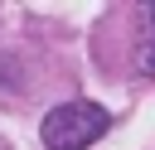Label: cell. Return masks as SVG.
Returning a JSON list of instances; mask_svg holds the SVG:
<instances>
[{"label":"cell","instance_id":"1","mask_svg":"<svg viewBox=\"0 0 155 150\" xmlns=\"http://www.w3.org/2000/svg\"><path fill=\"white\" fill-rule=\"evenodd\" d=\"M111 131V116L97 106V102H63L44 116L39 135H44V150H87L92 140H102Z\"/></svg>","mask_w":155,"mask_h":150},{"label":"cell","instance_id":"2","mask_svg":"<svg viewBox=\"0 0 155 150\" xmlns=\"http://www.w3.org/2000/svg\"><path fill=\"white\" fill-rule=\"evenodd\" d=\"M136 68L145 77H155V5L145 10V34H140V48H136Z\"/></svg>","mask_w":155,"mask_h":150}]
</instances>
